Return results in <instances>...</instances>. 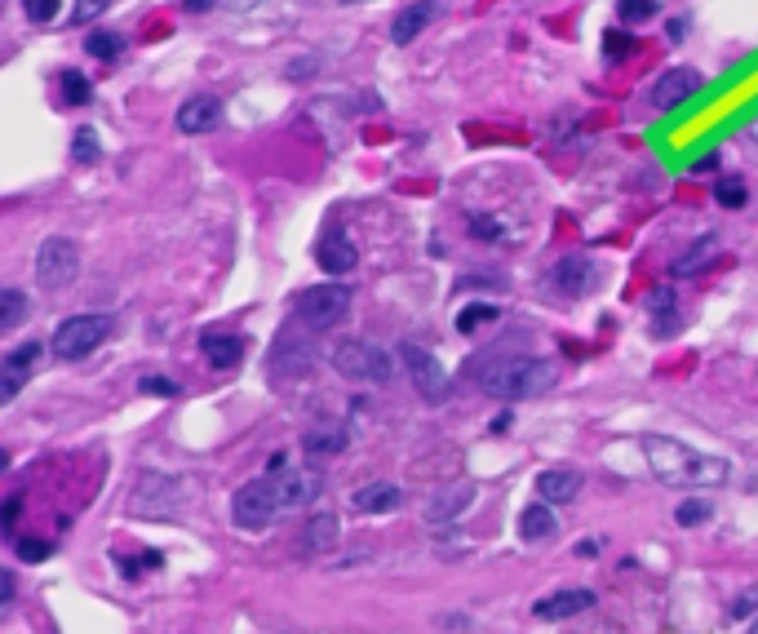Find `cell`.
I'll return each instance as SVG.
<instances>
[{
    "mask_svg": "<svg viewBox=\"0 0 758 634\" xmlns=\"http://www.w3.org/2000/svg\"><path fill=\"white\" fill-rule=\"evenodd\" d=\"M639 448H643V457H648L652 479H661L665 488H719V484H727V462L696 453V448L679 444V439H670V435H643Z\"/></svg>",
    "mask_w": 758,
    "mask_h": 634,
    "instance_id": "obj_1",
    "label": "cell"
},
{
    "mask_svg": "<svg viewBox=\"0 0 758 634\" xmlns=\"http://www.w3.org/2000/svg\"><path fill=\"white\" fill-rule=\"evenodd\" d=\"M475 386L493 400H532V395H546L555 386V364L541 360V355H501L488 360L484 368H470Z\"/></svg>",
    "mask_w": 758,
    "mask_h": 634,
    "instance_id": "obj_2",
    "label": "cell"
},
{
    "mask_svg": "<svg viewBox=\"0 0 758 634\" xmlns=\"http://www.w3.org/2000/svg\"><path fill=\"white\" fill-rule=\"evenodd\" d=\"M333 368L342 377H351V382H373V386H382V382H391L395 377L391 355H386L382 346H373V342H360V337L333 346Z\"/></svg>",
    "mask_w": 758,
    "mask_h": 634,
    "instance_id": "obj_3",
    "label": "cell"
},
{
    "mask_svg": "<svg viewBox=\"0 0 758 634\" xmlns=\"http://www.w3.org/2000/svg\"><path fill=\"white\" fill-rule=\"evenodd\" d=\"M111 337V320L107 315H71L54 329V342H49V351L58 355V360H85V355H94L102 342Z\"/></svg>",
    "mask_w": 758,
    "mask_h": 634,
    "instance_id": "obj_4",
    "label": "cell"
},
{
    "mask_svg": "<svg viewBox=\"0 0 758 634\" xmlns=\"http://www.w3.org/2000/svg\"><path fill=\"white\" fill-rule=\"evenodd\" d=\"M266 479L275 484V497H280V510H297V506H311L320 497L324 479L315 466H289V457L275 453L271 466H266Z\"/></svg>",
    "mask_w": 758,
    "mask_h": 634,
    "instance_id": "obj_5",
    "label": "cell"
},
{
    "mask_svg": "<svg viewBox=\"0 0 758 634\" xmlns=\"http://www.w3.org/2000/svg\"><path fill=\"white\" fill-rule=\"evenodd\" d=\"M275 515H280V497H275L271 479H253V484H244L240 493L231 497V519H235V528H244V533L271 528Z\"/></svg>",
    "mask_w": 758,
    "mask_h": 634,
    "instance_id": "obj_6",
    "label": "cell"
},
{
    "mask_svg": "<svg viewBox=\"0 0 758 634\" xmlns=\"http://www.w3.org/2000/svg\"><path fill=\"white\" fill-rule=\"evenodd\" d=\"M297 320L306 324V329H333V324L346 320V311H351V293L342 289V284H315V289H306L302 298H297Z\"/></svg>",
    "mask_w": 758,
    "mask_h": 634,
    "instance_id": "obj_7",
    "label": "cell"
},
{
    "mask_svg": "<svg viewBox=\"0 0 758 634\" xmlns=\"http://www.w3.org/2000/svg\"><path fill=\"white\" fill-rule=\"evenodd\" d=\"M80 271V249L76 240H67V235H49L45 244L36 249V284L40 289H67L71 280H76Z\"/></svg>",
    "mask_w": 758,
    "mask_h": 634,
    "instance_id": "obj_8",
    "label": "cell"
},
{
    "mask_svg": "<svg viewBox=\"0 0 758 634\" xmlns=\"http://www.w3.org/2000/svg\"><path fill=\"white\" fill-rule=\"evenodd\" d=\"M399 360H404L408 377H413L417 395H422L426 404H439V400L448 395V373H444V364H439L422 342H404V346H399Z\"/></svg>",
    "mask_w": 758,
    "mask_h": 634,
    "instance_id": "obj_9",
    "label": "cell"
},
{
    "mask_svg": "<svg viewBox=\"0 0 758 634\" xmlns=\"http://www.w3.org/2000/svg\"><path fill=\"white\" fill-rule=\"evenodd\" d=\"M133 510L138 515H173L178 510V484L169 475H160V470H147L138 479V488H133Z\"/></svg>",
    "mask_w": 758,
    "mask_h": 634,
    "instance_id": "obj_10",
    "label": "cell"
},
{
    "mask_svg": "<svg viewBox=\"0 0 758 634\" xmlns=\"http://www.w3.org/2000/svg\"><path fill=\"white\" fill-rule=\"evenodd\" d=\"M40 351H45V346H40L36 337H32V342L14 346V351H9L5 360H0V404H9V400H14V395L27 386V377H32V368H36V360H40Z\"/></svg>",
    "mask_w": 758,
    "mask_h": 634,
    "instance_id": "obj_11",
    "label": "cell"
},
{
    "mask_svg": "<svg viewBox=\"0 0 758 634\" xmlns=\"http://www.w3.org/2000/svg\"><path fill=\"white\" fill-rule=\"evenodd\" d=\"M466 506H475V484L470 479H453V484L435 488L426 497V519L430 524H453V519L466 515Z\"/></svg>",
    "mask_w": 758,
    "mask_h": 634,
    "instance_id": "obj_12",
    "label": "cell"
},
{
    "mask_svg": "<svg viewBox=\"0 0 758 634\" xmlns=\"http://www.w3.org/2000/svg\"><path fill=\"white\" fill-rule=\"evenodd\" d=\"M696 89H701V71L692 67H670L665 76L652 85V107L657 111H674L679 102H688Z\"/></svg>",
    "mask_w": 758,
    "mask_h": 634,
    "instance_id": "obj_13",
    "label": "cell"
},
{
    "mask_svg": "<svg viewBox=\"0 0 758 634\" xmlns=\"http://www.w3.org/2000/svg\"><path fill=\"white\" fill-rule=\"evenodd\" d=\"M590 608H594L590 590H555V595L532 603V617L537 621H568V617H581V612H590Z\"/></svg>",
    "mask_w": 758,
    "mask_h": 634,
    "instance_id": "obj_14",
    "label": "cell"
},
{
    "mask_svg": "<svg viewBox=\"0 0 758 634\" xmlns=\"http://www.w3.org/2000/svg\"><path fill=\"white\" fill-rule=\"evenodd\" d=\"M594 262L586 253H568V258H559L555 267H550V284H555L559 293H568V298H577V293H586L594 284Z\"/></svg>",
    "mask_w": 758,
    "mask_h": 634,
    "instance_id": "obj_15",
    "label": "cell"
},
{
    "mask_svg": "<svg viewBox=\"0 0 758 634\" xmlns=\"http://www.w3.org/2000/svg\"><path fill=\"white\" fill-rule=\"evenodd\" d=\"M218 125H222V102L218 98L196 94V98H187L178 107V129L182 134H209V129H218Z\"/></svg>",
    "mask_w": 758,
    "mask_h": 634,
    "instance_id": "obj_16",
    "label": "cell"
},
{
    "mask_svg": "<svg viewBox=\"0 0 758 634\" xmlns=\"http://www.w3.org/2000/svg\"><path fill=\"white\" fill-rule=\"evenodd\" d=\"M320 267L329 271V275H346V271H355V262H360V253H355V244H351V235H346L342 227H333L329 235L320 240Z\"/></svg>",
    "mask_w": 758,
    "mask_h": 634,
    "instance_id": "obj_17",
    "label": "cell"
},
{
    "mask_svg": "<svg viewBox=\"0 0 758 634\" xmlns=\"http://www.w3.org/2000/svg\"><path fill=\"white\" fill-rule=\"evenodd\" d=\"M435 14H439V0H417V5H408L404 14H395L391 40H395V45H413V40L422 36L430 23H435Z\"/></svg>",
    "mask_w": 758,
    "mask_h": 634,
    "instance_id": "obj_18",
    "label": "cell"
},
{
    "mask_svg": "<svg viewBox=\"0 0 758 634\" xmlns=\"http://www.w3.org/2000/svg\"><path fill=\"white\" fill-rule=\"evenodd\" d=\"M200 351H204V360H209L213 368H235L244 360V351H249V342L235 337V333H204Z\"/></svg>",
    "mask_w": 758,
    "mask_h": 634,
    "instance_id": "obj_19",
    "label": "cell"
},
{
    "mask_svg": "<svg viewBox=\"0 0 758 634\" xmlns=\"http://www.w3.org/2000/svg\"><path fill=\"white\" fill-rule=\"evenodd\" d=\"M581 493V475L577 470H541L537 475V497L550 501V506H563Z\"/></svg>",
    "mask_w": 758,
    "mask_h": 634,
    "instance_id": "obj_20",
    "label": "cell"
},
{
    "mask_svg": "<svg viewBox=\"0 0 758 634\" xmlns=\"http://www.w3.org/2000/svg\"><path fill=\"white\" fill-rule=\"evenodd\" d=\"M333 546H337V515L320 510V515H311L302 528V555H324V550H333Z\"/></svg>",
    "mask_w": 758,
    "mask_h": 634,
    "instance_id": "obj_21",
    "label": "cell"
},
{
    "mask_svg": "<svg viewBox=\"0 0 758 634\" xmlns=\"http://www.w3.org/2000/svg\"><path fill=\"white\" fill-rule=\"evenodd\" d=\"M351 506L364 510V515H391V510L404 506V493H399L395 484H368L351 497Z\"/></svg>",
    "mask_w": 758,
    "mask_h": 634,
    "instance_id": "obj_22",
    "label": "cell"
},
{
    "mask_svg": "<svg viewBox=\"0 0 758 634\" xmlns=\"http://www.w3.org/2000/svg\"><path fill=\"white\" fill-rule=\"evenodd\" d=\"M559 519L555 510H550V501H537V506H524V515H519V537L524 541H546L555 537Z\"/></svg>",
    "mask_w": 758,
    "mask_h": 634,
    "instance_id": "obj_23",
    "label": "cell"
},
{
    "mask_svg": "<svg viewBox=\"0 0 758 634\" xmlns=\"http://www.w3.org/2000/svg\"><path fill=\"white\" fill-rule=\"evenodd\" d=\"M648 315H652V333L657 337H674L679 333V306H674L670 289H657L648 298Z\"/></svg>",
    "mask_w": 758,
    "mask_h": 634,
    "instance_id": "obj_24",
    "label": "cell"
},
{
    "mask_svg": "<svg viewBox=\"0 0 758 634\" xmlns=\"http://www.w3.org/2000/svg\"><path fill=\"white\" fill-rule=\"evenodd\" d=\"M346 439H351V435H346V426H329V422H324V426H311L302 444H306V453L329 457V453H342Z\"/></svg>",
    "mask_w": 758,
    "mask_h": 634,
    "instance_id": "obj_25",
    "label": "cell"
},
{
    "mask_svg": "<svg viewBox=\"0 0 758 634\" xmlns=\"http://www.w3.org/2000/svg\"><path fill=\"white\" fill-rule=\"evenodd\" d=\"M714 253H719V240H714V235H701V240L692 244L688 253H683V258H674V275H696V271H705L714 262Z\"/></svg>",
    "mask_w": 758,
    "mask_h": 634,
    "instance_id": "obj_26",
    "label": "cell"
},
{
    "mask_svg": "<svg viewBox=\"0 0 758 634\" xmlns=\"http://www.w3.org/2000/svg\"><path fill=\"white\" fill-rule=\"evenodd\" d=\"M23 315H27V293L0 289V333L18 329V324H23Z\"/></svg>",
    "mask_w": 758,
    "mask_h": 634,
    "instance_id": "obj_27",
    "label": "cell"
},
{
    "mask_svg": "<svg viewBox=\"0 0 758 634\" xmlns=\"http://www.w3.org/2000/svg\"><path fill=\"white\" fill-rule=\"evenodd\" d=\"M497 320H501L497 306L475 302V306H466V311L457 315V329H462V333H475V329H484V324H497Z\"/></svg>",
    "mask_w": 758,
    "mask_h": 634,
    "instance_id": "obj_28",
    "label": "cell"
},
{
    "mask_svg": "<svg viewBox=\"0 0 758 634\" xmlns=\"http://www.w3.org/2000/svg\"><path fill=\"white\" fill-rule=\"evenodd\" d=\"M85 49L98 58V63H116L120 49H125V40H120L116 32H94V36L85 40Z\"/></svg>",
    "mask_w": 758,
    "mask_h": 634,
    "instance_id": "obj_29",
    "label": "cell"
},
{
    "mask_svg": "<svg viewBox=\"0 0 758 634\" xmlns=\"http://www.w3.org/2000/svg\"><path fill=\"white\" fill-rule=\"evenodd\" d=\"M657 0H617V18L621 23H648V18H657Z\"/></svg>",
    "mask_w": 758,
    "mask_h": 634,
    "instance_id": "obj_30",
    "label": "cell"
},
{
    "mask_svg": "<svg viewBox=\"0 0 758 634\" xmlns=\"http://www.w3.org/2000/svg\"><path fill=\"white\" fill-rule=\"evenodd\" d=\"M714 200H719L723 209H745L750 191H745V182H741V178H723L719 187H714Z\"/></svg>",
    "mask_w": 758,
    "mask_h": 634,
    "instance_id": "obj_31",
    "label": "cell"
},
{
    "mask_svg": "<svg viewBox=\"0 0 758 634\" xmlns=\"http://www.w3.org/2000/svg\"><path fill=\"white\" fill-rule=\"evenodd\" d=\"M470 235H479V240H510V227H497V218H484V213H470Z\"/></svg>",
    "mask_w": 758,
    "mask_h": 634,
    "instance_id": "obj_32",
    "label": "cell"
},
{
    "mask_svg": "<svg viewBox=\"0 0 758 634\" xmlns=\"http://www.w3.org/2000/svg\"><path fill=\"white\" fill-rule=\"evenodd\" d=\"M63 94H67L71 107H85V102L94 98V89H89V80L80 76V71H67V76H63Z\"/></svg>",
    "mask_w": 758,
    "mask_h": 634,
    "instance_id": "obj_33",
    "label": "cell"
},
{
    "mask_svg": "<svg viewBox=\"0 0 758 634\" xmlns=\"http://www.w3.org/2000/svg\"><path fill=\"white\" fill-rule=\"evenodd\" d=\"M758 617V586H745L732 599V621H754Z\"/></svg>",
    "mask_w": 758,
    "mask_h": 634,
    "instance_id": "obj_34",
    "label": "cell"
},
{
    "mask_svg": "<svg viewBox=\"0 0 758 634\" xmlns=\"http://www.w3.org/2000/svg\"><path fill=\"white\" fill-rule=\"evenodd\" d=\"M71 151H76L80 165H94V160H98V134H94V129H76V142H71Z\"/></svg>",
    "mask_w": 758,
    "mask_h": 634,
    "instance_id": "obj_35",
    "label": "cell"
},
{
    "mask_svg": "<svg viewBox=\"0 0 758 634\" xmlns=\"http://www.w3.org/2000/svg\"><path fill=\"white\" fill-rule=\"evenodd\" d=\"M674 519H679L683 528H701L705 519H710V506H705V501H683V506L674 510Z\"/></svg>",
    "mask_w": 758,
    "mask_h": 634,
    "instance_id": "obj_36",
    "label": "cell"
},
{
    "mask_svg": "<svg viewBox=\"0 0 758 634\" xmlns=\"http://www.w3.org/2000/svg\"><path fill=\"white\" fill-rule=\"evenodd\" d=\"M23 14L32 23H54L58 18V0H23Z\"/></svg>",
    "mask_w": 758,
    "mask_h": 634,
    "instance_id": "obj_37",
    "label": "cell"
},
{
    "mask_svg": "<svg viewBox=\"0 0 758 634\" xmlns=\"http://www.w3.org/2000/svg\"><path fill=\"white\" fill-rule=\"evenodd\" d=\"M111 5H116V0H76V14L71 18H76V23H94L102 9H111Z\"/></svg>",
    "mask_w": 758,
    "mask_h": 634,
    "instance_id": "obj_38",
    "label": "cell"
},
{
    "mask_svg": "<svg viewBox=\"0 0 758 634\" xmlns=\"http://www.w3.org/2000/svg\"><path fill=\"white\" fill-rule=\"evenodd\" d=\"M142 391L147 395H165V400H173V395H178V382H169V377H142Z\"/></svg>",
    "mask_w": 758,
    "mask_h": 634,
    "instance_id": "obj_39",
    "label": "cell"
},
{
    "mask_svg": "<svg viewBox=\"0 0 758 634\" xmlns=\"http://www.w3.org/2000/svg\"><path fill=\"white\" fill-rule=\"evenodd\" d=\"M18 555H23L27 564H36V559L49 555V546H45V541H23V546H18Z\"/></svg>",
    "mask_w": 758,
    "mask_h": 634,
    "instance_id": "obj_40",
    "label": "cell"
},
{
    "mask_svg": "<svg viewBox=\"0 0 758 634\" xmlns=\"http://www.w3.org/2000/svg\"><path fill=\"white\" fill-rule=\"evenodd\" d=\"M18 506H23V501H18V497H9V501H5V510H0V533H9V528H14Z\"/></svg>",
    "mask_w": 758,
    "mask_h": 634,
    "instance_id": "obj_41",
    "label": "cell"
},
{
    "mask_svg": "<svg viewBox=\"0 0 758 634\" xmlns=\"http://www.w3.org/2000/svg\"><path fill=\"white\" fill-rule=\"evenodd\" d=\"M630 45H634L630 36H617V32H608V54H630Z\"/></svg>",
    "mask_w": 758,
    "mask_h": 634,
    "instance_id": "obj_42",
    "label": "cell"
},
{
    "mask_svg": "<svg viewBox=\"0 0 758 634\" xmlns=\"http://www.w3.org/2000/svg\"><path fill=\"white\" fill-rule=\"evenodd\" d=\"M9 599H14V577H9V572L0 568V608H5Z\"/></svg>",
    "mask_w": 758,
    "mask_h": 634,
    "instance_id": "obj_43",
    "label": "cell"
},
{
    "mask_svg": "<svg viewBox=\"0 0 758 634\" xmlns=\"http://www.w3.org/2000/svg\"><path fill=\"white\" fill-rule=\"evenodd\" d=\"M182 5H187V9H191V14H204V9H209V5H213V0H182Z\"/></svg>",
    "mask_w": 758,
    "mask_h": 634,
    "instance_id": "obj_44",
    "label": "cell"
},
{
    "mask_svg": "<svg viewBox=\"0 0 758 634\" xmlns=\"http://www.w3.org/2000/svg\"><path fill=\"white\" fill-rule=\"evenodd\" d=\"M227 5H231V9H240V14H244V9H258L262 0H227Z\"/></svg>",
    "mask_w": 758,
    "mask_h": 634,
    "instance_id": "obj_45",
    "label": "cell"
},
{
    "mask_svg": "<svg viewBox=\"0 0 758 634\" xmlns=\"http://www.w3.org/2000/svg\"><path fill=\"white\" fill-rule=\"evenodd\" d=\"M745 134H750V138H754V142H758V116H754V120H750V125H745Z\"/></svg>",
    "mask_w": 758,
    "mask_h": 634,
    "instance_id": "obj_46",
    "label": "cell"
},
{
    "mask_svg": "<svg viewBox=\"0 0 758 634\" xmlns=\"http://www.w3.org/2000/svg\"><path fill=\"white\" fill-rule=\"evenodd\" d=\"M5 466H9V453H5V448H0V475H5Z\"/></svg>",
    "mask_w": 758,
    "mask_h": 634,
    "instance_id": "obj_47",
    "label": "cell"
},
{
    "mask_svg": "<svg viewBox=\"0 0 758 634\" xmlns=\"http://www.w3.org/2000/svg\"><path fill=\"white\" fill-rule=\"evenodd\" d=\"M754 630H758V617H754Z\"/></svg>",
    "mask_w": 758,
    "mask_h": 634,
    "instance_id": "obj_48",
    "label": "cell"
},
{
    "mask_svg": "<svg viewBox=\"0 0 758 634\" xmlns=\"http://www.w3.org/2000/svg\"><path fill=\"white\" fill-rule=\"evenodd\" d=\"M351 5H360V0H351Z\"/></svg>",
    "mask_w": 758,
    "mask_h": 634,
    "instance_id": "obj_49",
    "label": "cell"
}]
</instances>
